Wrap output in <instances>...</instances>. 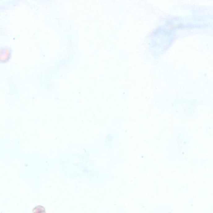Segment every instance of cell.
Here are the masks:
<instances>
[{
	"mask_svg": "<svg viewBox=\"0 0 213 213\" xmlns=\"http://www.w3.org/2000/svg\"><path fill=\"white\" fill-rule=\"evenodd\" d=\"M0 60L1 63H5L8 62L11 57V51L10 48H1Z\"/></svg>",
	"mask_w": 213,
	"mask_h": 213,
	"instance_id": "6da1fadb",
	"label": "cell"
},
{
	"mask_svg": "<svg viewBox=\"0 0 213 213\" xmlns=\"http://www.w3.org/2000/svg\"><path fill=\"white\" fill-rule=\"evenodd\" d=\"M32 212L33 213H46V209L43 206L38 205L33 209Z\"/></svg>",
	"mask_w": 213,
	"mask_h": 213,
	"instance_id": "7a4b0ae2",
	"label": "cell"
}]
</instances>
